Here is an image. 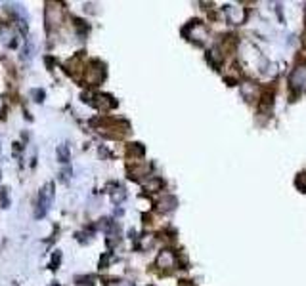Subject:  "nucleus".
Here are the masks:
<instances>
[{
  "instance_id": "f257e3e1",
  "label": "nucleus",
  "mask_w": 306,
  "mask_h": 286,
  "mask_svg": "<svg viewBox=\"0 0 306 286\" xmlns=\"http://www.w3.org/2000/svg\"><path fill=\"white\" fill-rule=\"evenodd\" d=\"M52 189H54L52 185H46L41 191V197H39V212H37V216H39V218H42V216H44L46 208L50 206V202H52V195H54V193H52Z\"/></svg>"
},
{
  "instance_id": "f03ea898",
  "label": "nucleus",
  "mask_w": 306,
  "mask_h": 286,
  "mask_svg": "<svg viewBox=\"0 0 306 286\" xmlns=\"http://www.w3.org/2000/svg\"><path fill=\"white\" fill-rule=\"evenodd\" d=\"M58 157H60V162H67L69 159V149L65 145L58 147Z\"/></svg>"
},
{
  "instance_id": "7ed1b4c3",
  "label": "nucleus",
  "mask_w": 306,
  "mask_h": 286,
  "mask_svg": "<svg viewBox=\"0 0 306 286\" xmlns=\"http://www.w3.org/2000/svg\"><path fill=\"white\" fill-rule=\"evenodd\" d=\"M109 286H132V284L127 282V280H117V282H111Z\"/></svg>"
}]
</instances>
